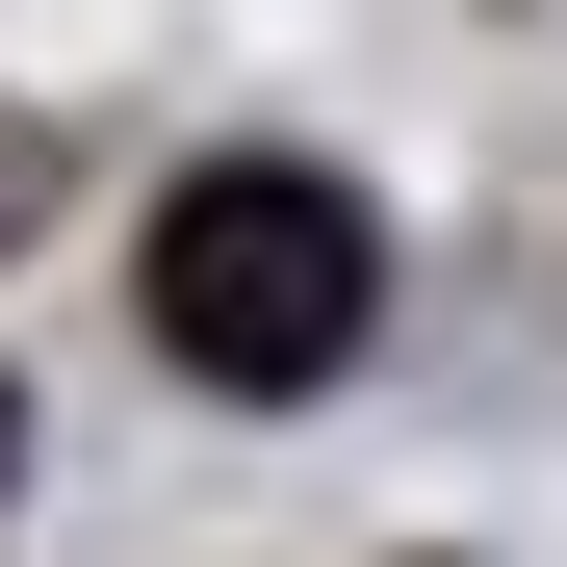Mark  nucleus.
<instances>
[{"label": "nucleus", "instance_id": "obj_1", "mask_svg": "<svg viewBox=\"0 0 567 567\" xmlns=\"http://www.w3.org/2000/svg\"><path fill=\"white\" fill-rule=\"evenodd\" d=\"M388 336V233H361V181H310V155H207L155 207V361L181 388H336V361Z\"/></svg>", "mask_w": 567, "mask_h": 567}, {"label": "nucleus", "instance_id": "obj_2", "mask_svg": "<svg viewBox=\"0 0 567 567\" xmlns=\"http://www.w3.org/2000/svg\"><path fill=\"white\" fill-rule=\"evenodd\" d=\"M27 207H52V130H27V104H0V233H27Z\"/></svg>", "mask_w": 567, "mask_h": 567}, {"label": "nucleus", "instance_id": "obj_3", "mask_svg": "<svg viewBox=\"0 0 567 567\" xmlns=\"http://www.w3.org/2000/svg\"><path fill=\"white\" fill-rule=\"evenodd\" d=\"M0 491H27V388H0Z\"/></svg>", "mask_w": 567, "mask_h": 567}]
</instances>
